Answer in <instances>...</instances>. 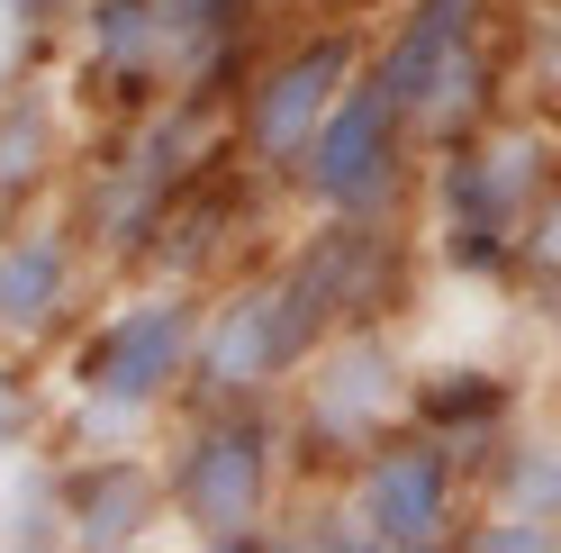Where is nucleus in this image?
<instances>
[{
  "instance_id": "obj_19",
  "label": "nucleus",
  "mask_w": 561,
  "mask_h": 553,
  "mask_svg": "<svg viewBox=\"0 0 561 553\" xmlns=\"http://www.w3.org/2000/svg\"><path fill=\"white\" fill-rule=\"evenodd\" d=\"M462 544H471V553H561V517H525V508H471Z\"/></svg>"
},
{
  "instance_id": "obj_10",
  "label": "nucleus",
  "mask_w": 561,
  "mask_h": 553,
  "mask_svg": "<svg viewBox=\"0 0 561 553\" xmlns=\"http://www.w3.org/2000/svg\"><path fill=\"white\" fill-rule=\"evenodd\" d=\"M416 155H426V146H416L408 110L371 82V64H363V82L344 91L335 119L318 127V146H308L290 200H308L318 218H408Z\"/></svg>"
},
{
  "instance_id": "obj_24",
  "label": "nucleus",
  "mask_w": 561,
  "mask_h": 553,
  "mask_svg": "<svg viewBox=\"0 0 561 553\" xmlns=\"http://www.w3.org/2000/svg\"><path fill=\"white\" fill-rule=\"evenodd\" d=\"M280 10H290V0H280Z\"/></svg>"
},
{
  "instance_id": "obj_9",
  "label": "nucleus",
  "mask_w": 561,
  "mask_h": 553,
  "mask_svg": "<svg viewBox=\"0 0 561 553\" xmlns=\"http://www.w3.org/2000/svg\"><path fill=\"white\" fill-rule=\"evenodd\" d=\"M344 499H354L371 553H444V544H462L471 508H480V481H471L462 444H444L435 427L408 418L344 472Z\"/></svg>"
},
{
  "instance_id": "obj_18",
  "label": "nucleus",
  "mask_w": 561,
  "mask_h": 553,
  "mask_svg": "<svg viewBox=\"0 0 561 553\" xmlns=\"http://www.w3.org/2000/svg\"><path fill=\"white\" fill-rule=\"evenodd\" d=\"M55 436V391H46V363L37 354H10L0 345V463L37 454Z\"/></svg>"
},
{
  "instance_id": "obj_5",
  "label": "nucleus",
  "mask_w": 561,
  "mask_h": 553,
  "mask_svg": "<svg viewBox=\"0 0 561 553\" xmlns=\"http://www.w3.org/2000/svg\"><path fill=\"white\" fill-rule=\"evenodd\" d=\"M371 64V37L354 19H318V27H290V37H272L254 55V74L236 82L227 100V146L236 163L254 172L263 191H290L308 146H318V127L335 119V100L363 82Z\"/></svg>"
},
{
  "instance_id": "obj_4",
  "label": "nucleus",
  "mask_w": 561,
  "mask_h": 553,
  "mask_svg": "<svg viewBox=\"0 0 561 553\" xmlns=\"http://www.w3.org/2000/svg\"><path fill=\"white\" fill-rule=\"evenodd\" d=\"M199 318H208L199 282L136 272L118 300H100L91 318L64 336V399H100V408H118L136 427H172V408L191 399Z\"/></svg>"
},
{
  "instance_id": "obj_2",
  "label": "nucleus",
  "mask_w": 561,
  "mask_h": 553,
  "mask_svg": "<svg viewBox=\"0 0 561 553\" xmlns=\"http://www.w3.org/2000/svg\"><path fill=\"white\" fill-rule=\"evenodd\" d=\"M154 454H163L172 527L199 553H272L280 499H290L280 399H182Z\"/></svg>"
},
{
  "instance_id": "obj_13",
  "label": "nucleus",
  "mask_w": 561,
  "mask_h": 553,
  "mask_svg": "<svg viewBox=\"0 0 561 553\" xmlns=\"http://www.w3.org/2000/svg\"><path fill=\"white\" fill-rule=\"evenodd\" d=\"M290 272L327 308V327H399L416 291L408 218H318L290 246Z\"/></svg>"
},
{
  "instance_id": "obj_12",
  "label": "nucleus",
  "mask_w": 561,
  "mask_h": 553,
  "mask_svg": "<svg viewBox=\"0 0 561 553\" xmlns=\"http://www.w3.org/2000/svg\"><path fill=\"white\" fill-rule=\"evenodd\" d=\"M91 282H100V255L82 246L73 218H46V210L10 218L0 227V345L46 363L91 318Z\"/></svg>"
},
{
  "instance_id": "obj_14",
  "label": "nucleus",
  "mask_w": 561,
  "mask_h": 553,
  "mask_svg": "<svg viewBox=\"0 0 561 553\" xmlns=\"http://www.w3.org/2000/svg\"><path fill=\"white\" fill-rule=\"evenodd\" d=\"M172 527L163 454L154 444H100L64 454V544L73 553H136Z\"/></svg>"
},
{
  "instance_id": "obj_7",
  "label": "nucleus",
  "mask_w": 561,
  "mask_h": 553,
  "mask_svg": "<svg viewBox=\"0 0 561 553\" xmlns=\"http://www.w3.org/2000/svg\"><path fill=\"white\" fill-rule=\"evenodd\" d=\"M499 0H399L390 37L371 46V82L408 110L416 146L444 155L499 119V64H489Z\"/></svg>"
},
{
  "instance_id": "obj_17",
  "label": "nucleus",
  "mask_w": 561,
  "mask_h": 553,
  "mask_svg": "<svg viewBox=\"0 0 561 553\" xmlns=\"http://www.w3.org/2000/svg\"><path fill=\"white\" fill-rule=\"evenodd\" d=\"M0 490H10V527H0V544H19V553H55L64 544V454H55V444L19 454Z\"/></svg>"
},
{
  "instance_id": "obj_8",
  "label": "nucleus",
  "mask_w": 561,
  "mask_h": 553,
  "mask_svg": "<svg viewBox=\"0 0 561 553\" xmlns=\"http://www.w3.org/2000/svg\"><path fill=\"white\" fill-rule=\"evenodd\" d=\"M335 327L308 300V282L280 263H236L227 282H208V318H199V363H191V399H280L308 372Z\"/></svg>"
},
{
  "instance_id": "obj_21",
  "label": "nucleus",
  "mask_w": 561,
  "mask_h": 553,
  "mask_svg": "<svg viewBox=\"0 0 561 553\" xmlns=\"http://www.w3.org/2000/svg\"><path fill=\"white\" fill-rule=\"evenodd\" d=\"M73 19H82V0H0L10 46H73Z\"/></svg>"
},
{
  "instance_id": "obj_23",
  "label": "nucleus",
  "mask_w": 561,
  "mask_h": 553,
  "mask_svg": "<svg viewBox=\"0 0 561 553\" xmlns=\"http://www.w3.org/2000/svg\"><path fill=\"white\" fill-rule=\"evenodd\" d=\"M0 527H10V490H0Z\"/></svg>"
},
{
  "instance_id": "obj_1",
  "label": "nucleus",
  "mask_w": 561,
  "mask_h": 553,
  "mask_svg": "<svg viewBox=\"0 0 561 553\" xmlns=\"http://www.w3.org/2000/svg\"><path fill=\"white\" fill-rule=\"evenodd\" d=\"M227 100H199V91H172L154 100L146 119H110L82 146V172L64 191V218L82 227V246L100 255V272H136L154 263V236L163 218L182 210V191L199 182L208 163H227Z\"/></svg>"
},
{
  "instance_id": "obj_15",
  "label": "nucleus",
  "mask_w": 561,
  "mask_h": 553,
  "mask_svg": "<svg viewBox=\"0 0 561 553\" xmlns=\"http://www.w3.org/2000/svg\"><path fill=\"white\" fill-rule=\"evenodd\" d=\"M516 408H525V391L507 382V372H489V363L416 372V391H408V418L435 427L444 444H462V454H489V444L516 427Z\"/></svg>"
},
{
  "instance_id": "obj_11",
  "label": "nucleus",
  "mask_w": 561,
  "mask_h": 553,
  "mask_svg": "<svg viewBox=\"0 0 561 553\" xmlns=\"http://www.w3.org/2000/svg\"><path fill=\"white\" fill-rule=\"evenodd\" d=\"M73 74L64 55L10 46L0 55V227L37 218L55 191H73L82 172V127H73Z\"/></svg>"
},
{
  "instance_id": "obj_6",
  "label": "nucleus",
  "mask_w": 561,
  "mask_h": 553,
  "mask_svg": "<svg viewBox=\"0 0 561 553\" xmlns=\"http://www.w3.org/2000/svg\"><path fill=\"white\" fill-rule=\"evenodd\" d=\"M408 345L399 327H335L308 372L280 391V418H290V481H344L390 427H408Z\"/></svg>"
},
{
  "instance_id": "obj_22",
  "label": "nucleus",
  "mask_w": 561,
  "mask_h": 553,
  "mask_svg": "<svg viewBox=\"0 0 561 553\" xmlns=\"http://www.w3.org/2000/svg\"><path fill=\"white\" fill-rule=\"evenodd\" d=\"M552 91H561V37H552Z\"/></svg>"
},
{
  "instance_id": "obj_3",
  "label": "nucleus",
  "mask_w": 561,
  "mask_h": 553,
  "mask_svg": "<svg viewBox=\"0 0 561 553\" xmlns=\"http://www.w3.org/2000/svg\"><path fill=\"white\" fill-rule=\"evenodd\" d=\"M561 172V127L535 110H499L480 136L426 155V210H435V263L471 282H516L525 227Z\"/></svg>"
},
{
  "instance_id": "obj_16",
  "label": "nucleus",
  "mask_w": 561,
  "mask_h": 553,
  "mask_svg": "<svg viewBox=\"0 0 561 553\" xmlns=\"http://www.w3.org/2000/svg\"><path fill=\"white\" fill-rule=\"evenodd\" d=\"M480 508H525V517H561V427H507L489 454H471Z\"/></svg>"
},
{
  "instance_id": "obj_20",
  "label": "nucleus",
  "mask_w": 561,
  "mask_h": 553,
  "mask_svg": "<svg viewBox=\"0 0 561 553\" xmlns=\"http://www.w3.org/2000/svg\"><path fill=\"white\" fill-rule=\"evenodd\" d=\"M516 291H535L561 308V172H552V191H543V210L535 227H525V263H516Z\"/></svg>"
}]
</instances>
